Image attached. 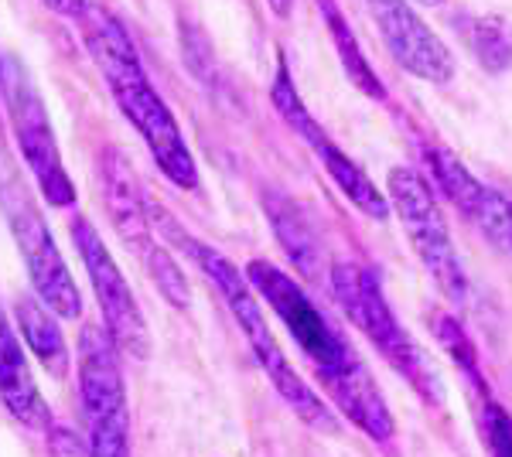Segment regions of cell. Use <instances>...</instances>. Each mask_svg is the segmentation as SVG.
Listing matches in <instances>:
<instances>
[{"label": "cell", "instance_id": "obj_3", "mask_svg": "<svg viewBox=\"0 0 512 457\" xmlns=\"http://www.w3.org/2000/svg\"><path fill=\"white\" fill-rule=\"evenodd\" d=\"M147 212H151V226H158V232L164 239H171L175 246L185 249V253L198 263V270L209 277V284L219 290V297L226 301L233 321L246 335V345H250L256 365H260L263 376L270 379L274 393L291 406L294 417L301 420L304 427L318 430V434L335 437L338 430H342V423L335 420V413L328 410V403L321 400L308 382H304V376L284 355V348H280V342L274 338V331H270V324H267V311L260 307V297H256V290L250 287L246 273H239L236 263L226 260L219 249H212L209 243H202V239L188 236V232L175 222V215H171L168 209H161L158 202H151V198H147Z\"/></svg>", "mask_w": 512, "mask_h": 457}, {"label": "cell", "instance_id": "obj_7", "mask_svg": "<svg viewBox=\"0 0 512 457\" xmlns=\"http://www.w3.org/2000/svg\"><path fill=\"white\" fill-rule=\"evenodd\" d=\"M0 99H4L11 137L18 144L24 164H28V174L35 178L41 198L48 205H55V209H72L76 205V185H72L69 171H65L52 116H48V106L38 93L35 79H31L28 65L18 55L4 58Z\"/></svg>", "mask_w": 512, "mask_h": 457}, {"label": "cell", "instance_id": "obj_26", "mask_svg": "<svg viewBox=\"0 0 512 457\" xmlns=\"http://www.w3.org/2000/svg\"><path fill=\"white\" fill-rule=\"evenodd\" d=\"M0 79H4V55H0Z\"/></svg>", "mask_w": 512, "mask_h": 457}, {"label": "cell", "instance_id": "obj_11", "mask_svg": "<svg viewBox=\"0 0 512 457\" xmlns=\"http://www.w3.org/2000/svg\"><path fill=\"white\" fill-rule=\"evenodd\" d=\"M369 14H373L379 35H383L386 48L410 76L424 82H451L454 76V58L441 38L420 21V14L407 0H366Z\"/></svg>", "mask_w": 512, "mask_h": 457}, {"label": "cell", "instance_id": "obj_4", "mask_svg": "<svg viewBox=\"0 0 512 457\" xmlns=\"http://www.w3.org/2000/svg\"><path fill=\"white\" fill-rule=\"evenodd\" d=\"M0 215H4L7 232H11L14 246H18L24 260L31 290L59 318L76 321L82 314V294L76 287V277L65 267L59 243H55L52 229H48L45 215H41L35 195H31L11 147H7L4 130H0Z\"/></svg>", "mask_w": 512, "mask_h": 457}, {"label": "cell", "instance_id": "obj_5", "mask_svg": "<svg viewBox=\"0 0 512 457\" xmlns=\"http://www.w3.org/2000/svg\"><path fill=\"white\" fill-rule=\"evenodd\" d=\"M328 284H332V294L338 307L345 311V318H349L355 328L376 345V352L414 386V393L420 400L431 406H444V382L437 376L434 362L427 359L424 348L407 335V328L396 321L393 307L386 301L379 280L373 277V270L352 260L332 263Z\"/></svg>", "mask_w": 512, "mask_h": 457}, {"label": "cell", "instance_id": "obj_23", "mask_svg": "<svg viewBox=\"0 0 512 457\" xmlns=\"http://www.w3.org/2000/svg\"><path fill=\"white\" fill-rule=\"evenodd\" d=\"M41 4H45L52 14H59V18H65V21H79L82 14H86L89 0H41Z\"/></svg>", "mask_w": 512, "mask_h": 457}, {"label": "cell", "instance_id": "obj_6", "mask_svg": "<svg viewBox=\"0 0 512 457\" xmlns=\"http://www.w3.org/2000/svg\"><path fill=\"white\" fill-rule=\"evenodd\" d=\"M79 410L89 457H134L120 348L96 324L79 335Z\"/></svg>", "mask_w": 512, "mask_h": 457}, {"label": "cell", "instance_id": "obj_25", "mask_svg": "<svg viewBox=\"0 0 512 457\" xmlns=\"http://www.w3.org/2000/svg\"><path fill=\"white\" fill-rule=\"evenodd\" d=\"M414 4H420V7H441L444 0H414Z\"/></svg>", "mask_w": 512, "mask_h": 457}, {"label": "cell", "instance_id": "obj_15", "mask_svg": "<svg viewBox=\"0 0 512 457\" xmlns=\"http://www.w3.org/2000/svg\"><path fill=\"white\" fill-rule=\"evenodd\" d=\"M14 321H18L21 342L31 348V355L41 362V369H45L52 379L69 376L72 352L62 335L59 314L41 301L38 294H18L14 297Z\"/></svg>", "mask_w": 512, "mask_h": 457}, {"label": "cell", "instance_id": "obj_18", "mask_svg": "<svg viewBox=\"0 0 512 457\" xmlns=\"http://www.w3.org/2000/svg\"><path fill=\"white\" fill-rule=\"evenodd\" d=\"M468 48L489 72H506L512 65V31L502 18H468Z\"/></svg>", "mask_w": 512, "mask_h": 457}, {"label": "cell", "instance_id": "obj_27", "mask_svg": "<svg viewBox=\"0 0 512 457\" xmlns=\"http://www.w3.org/2000/svg\"><path fill=\"white\" fill-rule=\"evenodd\" d=\"M509 209H512V198H509Z\"/></svg>", "mask_w": 512, "mask_h": 457}, {"label": "cell", "instance_id": "obj_12", "mask_svg": "<svg viewBox=\"0 0 512 457\" xmlns=\"http://www.w3.org/2000/svg\"><path fill=\"white\" fill-rule=\"evenodd\" d=\"M99 191H103V205H106V212H110V222H113V229H117V236L123 239V246H127L140 263H147L161 243L154 239L147 195L137 181L134 164H130L120 147H113V144L99 151Z\"/></svg>", "mask_w": 512, "mask_h": 457}, {"label": "cell", "instance_id": "obj_9", "mask_svg": "<svg viewBox=\"0 0 512 457\" xmlns=\"http://www.w3.org/2000/svg\"><path fill=\"white\" fill-rule=\"evenodd\" d=\"M72 246H76L82 267H86L89 287L96 294L99 314H103V328L110 331L113 345L120 348L123 355L137 362L151 359V328L144 321V311H140L134 290H130L127 277H123L120 263L110 256L103 236L86 215H76L72 219Z\"/></svg>", "mask_w": 512, "mask_h": 457}, {"label": "cell", "instance_id": "obj_19", "mask_svg": "<svg viewBox=\"0 0 512 457\" xmlns=\"http://www.w3.org/2000/svg\"><path fill=\"white\" fill-rule=\"evenodd\" d=\"M144 270H147V277L154 280V287L161 290V297L168 301L175 311H188L192 307V287H188V280H185V270L178 267V260L168 253L164 246H158L151 253V260L144 263Z\"/></svg>", "mask_w": 512, "mask_h": 457}, {"label": "cell", "instance_id": "obj_16", "mask_svg": "<svg viewBox=\"0 0 512 457\" xmlns=\"http://www.w3.org/2000/svg\"><path fill=\"white\" fill-rule=\"evenodd\" d=\"M263 212H267L270 226H274L277 243L284 246V253L294 260V267L301 270V277H318L321 263V246L318 236L311 229L308 215L301 212V205L284 191H263Z\"/></svg>", "mask_w": 512, "mask_h": 457}, {"label": "cell", "instance_id": "obj_1", "mask_svg": "<svg viewBox=\"0 0 512 457\" xmlns=\"http://www.w3.org/2000/svg\"><path fill=\"white\" fill-rule=\"evenodd\" d=\"M243 273L256 290V297L267 301L280 324L291 331L304 359L315 365L321 386L342 410V417H349L352 427L362 430L373 444H393L396 420L390 403L383 400L376 379L369 376V369L362 365L359 352L349 345V338L342 335V328L325 311H318L308 290L297 284L291 273L280 270L277 263L250 260Z\"/></svg>", "mask_w": 512, "mask_h": 457}, {"label": "cell", "instance_id": "obj_17", "mask_svg": "<svg viewBox=\"0 0 512 457\" xmlns=\"http://www.w3.org/2000/svg\"><path fill=\"white\" fill-rule=\"evenodd\" d=\"M315 4H318L321 18H325V28H328V35H332V45L338 58H342V69H345V76H349V82L369 99H386L383 79L376 76L369 58L362 55L359 41H355V31L349 28V21H345L342 7H338L335 0H315Z\"/></svg>", "mask_w": 512, "mask_h": 457}, {"label": "cell", "instance_id": "obj_22", "mask_svg": "<svg viewBox=\"0 0 512 457\" xmlns=\"http://www.w3.org/2000/svg\"><path fill=\"white\" fill-rule=\"evenodd\" d=\"M485 434H489L492 457H512V420L489 396H485Z\"/></svg>", "mask_w": 512, "mask_h": 457}, {"label": "cell", "instance_id": "obj_14", "mask_svg": "<svg viewBox=\"0 0 512 457\" xmlns=\"http://www.w3.org/2000/svg\"><path fill=\"white\" fill-rule=\"evenodd\" d=\"M0 403L28 430H48L55 423L24 355L21 331L11 324L4 307H0Z\"/></svg>", "mask_w": 512, "mask_h": 457}, {"label": "cell", "instance_id": "obj_21", "mask_svg": "<svg viewBox=\"0 0 512 457\" xmlns=\"http://www.w3.org/2000/svg\"><path fill=\"white\" fill-rule=\"evenodd\" d=\"M178 35H181V55H185L192 76L209 82L212 72H216V55H212V45H209V38H205V31L198 28L195 21L178 18Z\"/></svg>", "mask_w": 512, "mask_h": 457}, {"label": "cell", "instance_id": "obj_2", "mask_svg": "<svg viewBox=\"0 0 512 457\" xmlns=\"http://www.w3.org/2000/svg\"><path fill=\"white\" fill-rule=\"evenodd\" d=\"M76 24H79L82 45H86L89 58L96 62L113 103L123 113V120H130V127L140 134L161 174L175 188L195 191L198 164L192 151H188L185 134L178 130L175 113L168 110V103H164L161 93L154 89L151 76H147L144 58H140L134 38L123 28V21L110 7L89 0L86 14Z\"/></svg>", "mask_w": 512, "mask_h": 457}, {"label": "cell", "instance_id": "obj_13", "mask_svg": "<svg viewBox=\"0 0 512 457\" xmlns=\"http://www.w3.org/2000/svg\"><path fill=\"white\" fill-rule=\"evenodd\" d=\"M427 161H431V178L437 181V188L444 191V198L454 202V209L461 215H468V219H472L495 246L512 253L509 198L499 195V191L489 185H482V181H478L475 174L448 151V147H431V151H427Z\"/></svg>", "mask_w": 512, "mask_h": 457}, {"label": "cell", "instance_id": "obj_20", "mask_svg": "<svg viewBox=\"0 0 512 457\" xmlns=\"http://www.w3.org/2000/svg\"><path fill=\"white\" fill-rule=\"evenodd\" d=\"M437 338H441V345L448 348L451 359L468 372V379L478 386V393L489 396V386H485L482 376H478L475 348H472V342H468V335H465V328L458 324V318H437Z\"/></svg>", "mask_w": 512, "mask_h": 457}, {"label": "cell", "instance_id": "obj_8", "mask_svg": "<svg viewBox=\"0 0 512 457\" xmlns=\"http://www.w3.org/2000/svg\"><path fill=\"white\" fill-rule=\"evenodd\" d=\"M390 209L400 219L403 232H407L410 246L420 256L424 270L434 277V284L441 287V294L451 304H465L468 301V277L461 270L458 249L451 243V229L444 222V212L437 205V195L427 185L424 174H417L414 168H393L390 181Z\"/></svg>", "mask_w": 512, "mask_h": 457}, {"label": "cell", "instance_id": "obj_24", "mask_svg": "<svg viewBox=\"0 0 512 457\" xmlns=\"http://www.w3.org/2000/svg\"><path fill=\"white\" fill-rule=\"evenodd\" d=\"M267 7L277 14V18H291V11H294V0H267Z\"/></svg>", "mask_w": 512, "mask_h": 457}, {"label": "cell", "instance_id": "obj_10", "mask_svg": "<svg viewBox=\"0 0 512 457\" xmlns=\"http://www.w3.org/2000/svg\"><path fill=\"white\" fill-rule=\"evenodd\" d=\"M270 99H274V106L280 110L287 123L301 134L304 140L311 144V151L321 164H325L328 178L335 181L338 191H342L345 198L359 209L362 215H369V219L376 222H386L390 219V198H383V191H379L373 181H369V174L359 168V164L352 161L349 154L338 151V144L332 137L321 130V123L311 116V110L304 106V99L297 96V86L291 79V69H287V58L280 55L277 58V76H274V86H270Z\"/></svg>", "mask_w": 512, "mask_h": 457}]
</instances>
